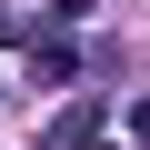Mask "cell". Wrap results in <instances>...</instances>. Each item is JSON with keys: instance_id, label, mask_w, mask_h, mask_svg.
Wrapping results in <instances>:
<instances>
[{"instance_id": "obj_1", "label": "cell", "mask_w": 150, "mask_h": 150, "mask_svg": "<svg viewBox=\"0 0 150 150\" xmlns=\"http://www.w3.org/2000/svg\"><path fill=\"white\" fill-rule=\"evenodd\" d=\"M130 140H140V150H150V100H130Z\"/></svg>"}]
</instances>
